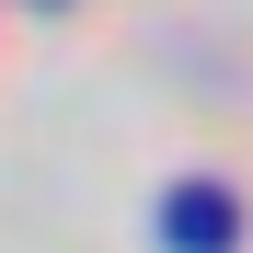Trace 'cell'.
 <instances>
[{
  "label": "cell",
  "instance_id": "6da1fadb",
  "mask_svg": "<svg viewBox=\"0 0 253 253\" xmlns=\"http://www.w3.org/2000/svg\"><path fill=\"white\" fill-rule=\"evenodd\" d=\"M161 242H173V253H230L242 242V196L219 173H184L173 196H161Z\"/></svg>",
  "mask_w": 253,
  "mask_h": 253
}]
</instances>
